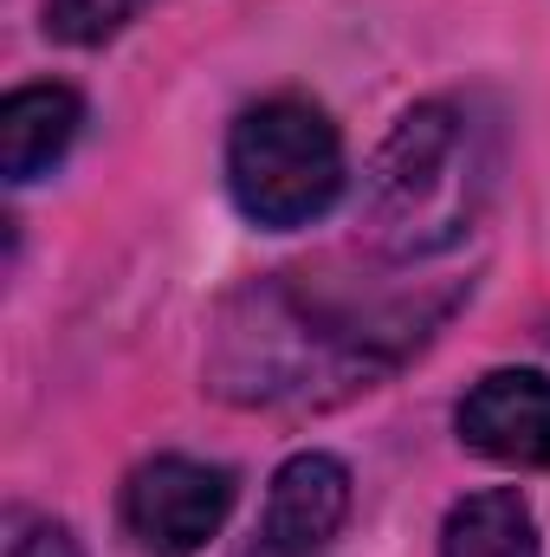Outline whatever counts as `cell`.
Listing matches in <instances>:
<instances>
[{
	"label": "cell",
	"mask_w": 550,
	"mask_h": 557,
	"mask_svg": "<svg viewBox=\"0 0 550 557\" xmlns=\"http://www.w3.org/2000/svg\"><path fill=\"white\" fill-rule=\"evenodd\" d=\"M234 512V473L188 460V454H162L142 460L124 486V532L149 557H195Z\"/></svg>",
	"instance_id": "obj_4"
},
{
	"label": "cell",
	"mask_w": 550,
	"mask_h": 557,
	"mask_svg": "<svg viewBox=\"0 0 550 557\" xmlns=\"http://www.w3.org/2000/svg\"><path fill=\"white\" fill-rule=\"evenodd\" d=\"M7 557H85V552H78V539H72L59 519L13 512V519H7Z\"/></svg>",
	"instance_id": "obj_10"
},
{
	"label": "cell",
	"mask_w": 550,
	"mask_h": 557,
	"mask_svg": "<svg viewBox=\"0 0 550 557\" xmlns=\"http://www.w3.org/2000/svg\"><path fill=\"white\" fill-rule=\"evenodd\" d=\"M214 350V383L234 403H330L370 389L409 344L427 337L421 311H317L291 285H260L240 298Z\"/></svg>",
	"instance_id": "obj_1"
},
{
	"label": "cell",
	"mask_w": 550,
	"mask_h": 557,
	"mask_svg": "<svg viewBox=\"0 0 550 557\" xmlns=\"http://www.w3.org/2000/svg\"><path fill=\"white\" fill-rule=\"evenodd\" d=\"M460 441L499 467H550V376L492 370L460 403Z\"/></svg>",
	"instance_id": "obj_6"
},
{
	"label": "cell",
	"mask_w": 550,
	"mask_h": 557,
	"mask_svg": "<svg viewBox=\"0 0 550 557\" xmlns=\"http://www.w3.org/2000/svg\"><path fill=\"white\" fill-rule=\"evenodd\" d=\"M440 557H545V545H538L532 506L512 486H499V493H473L447 512Z\"/></svg>",
	"instance_id": "obj_8"
},
{
	"label": "cell",
	"mask_w": 550,
	"mask_h": 557,
	"mask_svg": "<svg viewBox=\"0 0 550 557\" xmlns=\"http://www.w3.org/2000/svg\"><path fill=\"white\" fill-rule=\"evenodd\" d=\"M85 124L78 91L65 85H26L0 104V175L7 182H39Z\"/></svg>",
	"instance_id": "obj_7"
},
{
	"label": "cell",
	"mask_w": 550,
	"mask_h": 557,
	"mask_svg": "<svg viewBox=\"0 0 550 557\" xmlns=\"http://www.w3.org/2000/svg\"><path fill=\"white\" fill-rule=\"evenodd\" d=\"M142 13V0H46V26L65 46H104Z\"/></svg>",
	"instance_id": "obj_9"
},
{
	"label": "cell",
	"mask_w": 550,
	"mask_h": 557,
	"mask_svg": "<svg viewBox=\"0 0 550 557\" xmlns=\"http://www.w3.org/2000/svg\"><path fill=\"white\" fill-rule=\"evenodd\" d=\"M350 512V473L330 454H291L273 473L266 493V519H260V545L247 557H324L337 525Z\"/></svg>",
	"instance_id": "obj_5"
},
{
	"label": "cell",
	"mask_w": 550,
	"mask_h": 557,
	"mask_svg": "<svg viewBox=\"0 0 550 557\" xmlns=\"http://www.w3.org/2000/svg\"><path fill=\"white\" fill-rule=\"evenodd\" d=\"M473 131L453 104H421L376 156L370 182V221L396 253L447 247L473 214Z\"/></svg>",
	"instance_id": "obj_2"
},
{
	"label": "cell",
	"mask_w": 550,
	"mask_h": 557,
	"mask_svg": "<svg viewBox=\"0 0 550 557\" xmlns=\"http://www.w3.org/2000/svg\"><path fill=\"white\" fill-rule=\"evenodd\" d=\"M227 182L247 221L260 227H304L343 195V143L337 124L304 104V98H273L247 111L227 137Z\"/></svg>",
	"instance_id": "obj_3"
}]
</instances>
